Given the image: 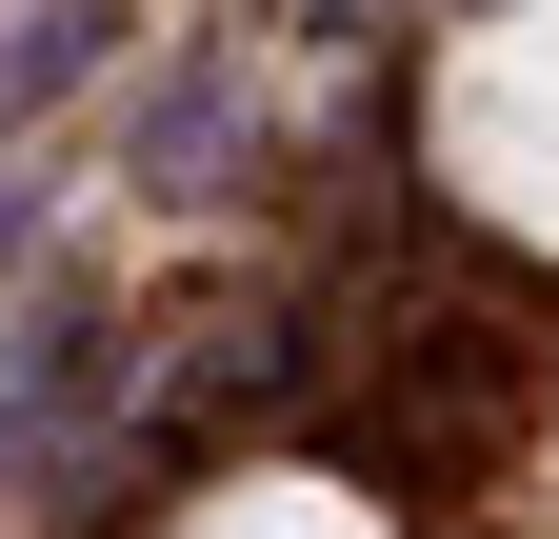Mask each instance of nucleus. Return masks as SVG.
<instances>
[{"mask_svg": "<svg viewBox=\"0 0 559 539\" xmlns=\"http://www.w3.org/2000/svg\"><path fill=\"white\" fill-rule=\"evenodd\" d=\"M440 160L500 200L520 240H559V0H479V40L440 81Z\"/></svg>", "mask_w": 559, "mask_h": 539, "instance_id": "nucleus-1", "label": "nucleus"}, {"mask_svg": "<svg viewBox=\"0 0 559 539\" xmlns=\"http://www.w3.org/2000/svg\"><path fill=\"white\" fill-rule=\"evenodd\" d=\"M160 539H380V519L340 500V480H200Z\"/></svg>", "mask_w": 559, "mask_h": 539, "instance_id": "nucleus-2", "label": "nucleus"}, {"mask_svg": "<svg viewBox=\"0 0 559 539\" xmlns=\"http://www.w3.org/2000/svg\"><path fill=\"white\" fill-rule=\"evenodd\" d=\"M200 141H221V60H180V81H160V120H140V180H160V200H200Z\"/></svg>", "mask_w": 559, "mask_h": 539, "instance_id": "nucleus-3", "label": "nucleus"}]
</instances>
